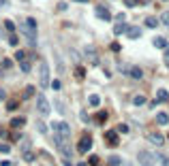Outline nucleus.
Segmentation results:
<instances>
[{"label":"nucleus","instance_id":"obj_1","mask_svg":"<svg viewBox=\"0 0 169 166\" xmlns=\"http://www.w3.org/2000/svg\"><path fill=\"white\" fill-rule=\"evenodd\" d=\"M39 85L41 87H49V64L45 60L39 62Z\"/></svg>","mask_w":169,"mask_h":166},{"label":"nucleus","instance_id":"obj_2","mask_svg":"<svg viewBox=\"0 0 169 166\" xmlns=\"http://www.w3.org/2000/svg\"><path fill=\"white\" fill-rule=\"evenodd\" d=\"M137 158H139V164L141 166H156V162H158L161 155H158V153H150V151H141Z\"/></svg>","mask_w":169,"mask_h":166},{"label":"nucleus","instance_id":"obj_3","mask_svg":"<svg viewBox=\"0 0 169 166\" xmlns=\"http://www.w3.org/2000/svg\"><path fill=\"white\" fill-rule=\"evenodd\" d=\"M37 111H39L41 115H49V111H51L49 100L43 96V94H37Z\"/></svg>","mask_w":169,"mask_h":166},{"label":"nucleus","instance_id":"obj_4","mask_svg":"<svg viewBox=\"0 0 169 166\" xmlns=\"http://www.w3.org/2000/svg\"><path fill=\"white\" fill-rule=\"evenodd\" d=\"M84 58L90 64H94V66L99 64V53H96V49L92 47V45H86V47H84Z\"/></svg>","mask_w":169,"mask_h":166},{"label":"nucleus","instance_id":"obj_5","mask_svg":"<svg viewBox=\"0 0 169 166\" xmlns=\"http://www.w3.org/2000/svg\"><path fill=\"white\" fill-rule=\"evenodd\" d=\"M51 130H56V132H60L62 136L71 138V126H69L66 122H54V124H51Z\"/></svg>","mask_w":169,"mask_h":166},{"label":"nucleus","instance_id":"obj_6","mask_svg":"<svg viewBox=\"0 0 169 166\" xmlns=\"http://www.w3.org/2000/svg\"><path fill=\"white\" fill-rule=\"evenodd\" d=\"M90 149H92V138L88 136V134H84L82 141H79V145H77V151L79 153H88Z\"/></svg>","mask_w":169,"mask_h":166},{"label":"nucleus","instance_id":"obj_7","mask_svg":"<svg viewBox=\"0 0 169 166\" xmlns=\"http://www.w3.org/2000/svg\"><path fill=\"white\" fill-rule=\"evenodd\" d=\"M94 13H96V17H99V19H103V21H109V19H111V13H109L107 6H96Z\"/></svg>","mask_w":169,"mask_h":166},{"label":"nucleus","instance_id":"obj_8","mask_svg":"<svg viewBox=\"0 0 169 166\" xmlns=\"http://www.w3.org/2000/svg\"><path fill=\"white\" fill-rule=\"evenodd\" d=\"M148 141L152 143V145H156V147H161V145H165V136H161L158 132H152L148 136Z\"/></svg>","mask_w":169,"mask_h":166},{"label":"nucleus","instance_id":"obj_9","mask_svg":"<svg viewBox=\"0 0 169 166\" xmlns=\"http://www.w3.org/2000/svg\"><path fill=\"white\" fill-rule=\"evenodd\" d=\"M20 28H26V30H34V32H37V19H34V17H26Z\"/></svg>","mask_w":169,"mask_h":166},{"label":"nucleus","instance_id":"obj_10","mask_svg":"<svg viewBox=\"0 0 169 166\" xmlns=\"http://www.w3.org/2000/svg\"><path fill=\"white\" fill-rule=\"evenodd\" d=\"M126 34H129V39H139V36H141V28L139 26H129Z\"/></svg>","mask_w":169,"mask_h":166},{"label":"nucleus","instance_id":"obj_11","mask_svg":"<svg viewBox=\"0 0 169 166\" xmlns=\"http://www.w3.org/2000/svg\"><path fill=\"white\" fill-rule=\"evenodd\" d=\"M30 147H32V141H30V138H26V136H22L20 138V151L26 153V151H30Z\"/></svg>","mask_w":169,"mask_h":166},{"label":"nucleus","instance_id":"obj_12","mask_svg":"<svg viewBox=\"0 0 169 166\" xmlns=\"http://www.w3.org/2000/svg\"><path fill=\"white\" fill-rule=\"evenodd\" d=\"M105 138H107V143L111 145V147H116L120 141H118V132H113V130H109L107 134H105Z\"/></svg>","mask_w":169,"mask_h":166},{"label":"nucleus","instance_id":"obj_13","mask_svg":"<svg viewBox=\"0 0 169 166\" xmlns=\"http://www.w3.org/2000/svg\"><path fill=\"white\" fill-rule=\"evenodd\" d=\"M126 28H129V26L124 24V21H116V26H113V34H116V36H120L122 32H126Z\"/></svg>","mask_w":169,"mask_h":166},{"label":"nucleus","instance_id":"obj_14","mask_svg":"<svg viewBox=\"0 0 169 166\" xmlns=\"http://www.w3.org/2000/svg\"><path fill=\"white\" fill-rule=\"evenodd\" d=\"M126 75H131L133 79H141V77H144V70H141V68H137V66H133V68H129V72H126Z\"/></svg>","mask_w":169,"mask_h":166},{"label":"nucleus","instance_id":"obj_15","mask_svg":"<svg viewBox=\"0 0 169 166\" xmlns=\"http://www.w3.org/2000/svg\"><path fill=\"white\" fill-rule=\"evenodd\" d=\"M167 100H169V94H167V89H163V87H161V89L156 92V102L161 104V102H167Z\"/></svg>","mask_w":169,"mask_h":166},{"label":"nucleus","instance_id":"obj_16","mask_svg":"<svg viewBox=\"0 0 169 166\" xmlns=\"http://www.w3.org/2000/svg\"><path fill=\"white\" fill-rule=\"evenodd\" d=\"M154 47L165 49V47H167V39H163V36H156V39H154Z\"/></svg>","mask_w":169,"mask_h":166},{"label":"nucleus","instance_id":"obj_17","mask_svg":"<svg viewBox=\"0 0 169 166\" xmlns=\"http://www.w3.org/2000/svg\"><path fill=\"white\" fill-rule=\"evenodd\" d=\"M24 124H26L24 117H13V119H11V128H22Z\"/></svg>","mask_w":169,"mask_h":166},{"label":"nucleus","instance_id":"obj_18","mask_svg":"<svg viewBox=\"0 0 169 166\" xmlns=\"http://www.w3.org/2000/svg\"><path fill=\"white\" fill-rule=\"evenodd\" d=\"M156 124H161V126L169 124V115H167V113H158V115H156Z\"/></svg>","mask_w":169,"mask_h":166},{"label":"nucleus","instance_id":"obj_19","mask_svg":"<svg viewBox=\"0 0 169 166\" xmlns=\"http://www.w3.org/2000/svg\"><path fill=\"white\" fill-rule=\"evenodd\" d=\"M133 104H135V107H144L146 104V96H135V98H133Z\"/></svg>","mask_w":169,"mask_h":166},{"label":"nucleus","instance_id":"obj_20","mask_svg":"<svg viewBox=\"0 0 169 166\" xmlns=\"http://www.w3.org/2000/svg\"><path fill=\"white\" fill-rule=\"evenodd\" d=\"M94 119H96V124H105V119H107V113H105V111H99Z\"/></svg>","mask_w":169,"mask_h":166},{"label":"nucleus","instance_id":"obj_21","mask_svg":"<svg viewBox=\"0 0 169 166\" xmlns=\"http://www.w3.org/2000/svg\"><path fill=\"white\" fill-rule=\"evenodd\" d=\"M20 68H22V72H26V75H28V72L32 70V66H30V62H26V60H24V62H20Z\"/></svg>","mask_w":169,"mask_h":166},{"label":"nucleus","instance_id":"obj_22","mask_svg":"<svg viewBox=\"0 0 169 166\" xmlns=\"http://www.w3.org/2000/svg\"><path fill=\"white\" fill-rule=\"evenodd\" d=\"M107 164H109V166H120V164H122V160L118 158V155H111V158L107 160Z\"/></svg>","mask_w":169,"mask_h":166},{"label":"nucleus","instance_id":"obj_23","mask_svg":"<svg viewBox=\"0 0 169 166\" xmlns=\"http://www.w3.org/2000/svg\"><path fill=\"white\" fill-rule=\"evenodd\" d=\"M88 102H90V107H99V102H101V98L96 96V94H92L90 98H88Z\"/></svg>","mask_w":169,"mask_h":166},{"label":"nucleus","instance_id":"obj_24","mask_svg":"<svg viewBox=\"0 0 169 166\" xmlns=\"http://www.w3.org/2000/svg\"><path fill=\"white\" fill-rule=\"evenodd\" d=\"M34 96V85H28L24 89V98H32Z\"/></svg>","mask_w":169,"mask_h":166},{"label":"nucleus","instance_id":"obj_25","mask_svg":"<svg viewBox=\"0 0 169 166\" xmlns=\"http://www.w3.org/2000/svg\"><path fill=\"white\" fill-rule=\"evenodd\" d=\"M146 26H148V28H156V26H158V19H156V17H148V19H146Z\"/></svg>","mask_w":169,"mask_h":166},{"label":"nucleus","instance_id":"obj_26","mask_svg":"<svg viewBox=\"0 0 169 166\" xmlns=\"http://www.w3.org/2000/svg\"><path fill=\"white\" fill-rule=\"evenodd\" d=\"M15 60H17V62H24V60H26V51L17 49V51H15Z\"/></svg>","mask_w":169,"mask_h":166},{"label":"nucleus","instance_id":"obj_27","mask_svg":"<svg viewBox=\"0 0 169 166\" xmlns=\"http://www.w3.org/2000/svg\"><path fill=\"white\" fill-rule=\"evenodd\" d=\"M37 132H41V134H45V132H47V126L43 124V122H37Z\"/></svg>","mask_w":169,"mask_h":166},{"label":"nucleus","instance_id":"obj_28","mask_svg":"<svg viewBox=\"0 0 169 166\" xmlns=\"http://www.w3.org/2000/svg\"><path fill=\"white\" fill-rule=\"evenodd\" d=\"M11 151V145L9 143H0V153H9Z\"/></svg>","mask_w":169,"mask_h":166},{"label":"nucleus","instance_id":"obj_29","mask_svg":"<svg viewBox=\"0 0 169 166\" xmlns=\"http://www.w3.org/2000/svg\"><path fill=\"white\" fill-rule=\"evenodd\" d=\"M24 160H26V162H34V153H32V151H26V153H24Z\"/></svg>","mask_w":169,"mask_h":166},{"label":"nucleus","instance_id":"obj_30","mask_svg":"<svg viewBox=\"0 0 169 166\" xmlns=\"http://www.w3.org/2000/svg\"><path fill=\"white\" fill-rule=\"evenodd\" d=\"M124 4H126L129 9H133V6H137V4H139V0H124Z\"/></svg>","mask_w":169,"mask_h":166},{"label":"nucleus","instance_id":"obj_31","mask_svg":"<svg viewBox=\"0 0 169 166\" xmlns=\"http://www.w3.org/2000/svg\"><path fill=\"white\" fill-rule=\"evenodd\" d=\"M54 58H56V62H58V72H60V75H62V72H64V66H62V62H60V58H58V55L54 53Z\"/></svg>","mask_w":169,"mask_h":166},{"label":"nucleus","instance_id":"obj_32","mask_svg":"<svg viewBox=\"0 0 169 166\" xmlns=\"http://www.w3.org/2000/svg\"><path fill=\"white\" fill-rule=\"evenodd\" d=\"M163 58H165V66L169 68V45L165 47V55H163Z\"/></svg>","mask_w":169,"mask_h":166},{"label":"nucleus","instance_id":"obj_33","mask_svg":"<svg viewBox=\"0 0 169 166\" xmlns=\"http://www.w3.org/2000/svg\"><path fill=\"white\" fill-rule=\"evenodd\" d=\"M158 160H161V164H163V166H169V158H167V155H161Z\"/></svg>","mask_w":169,"mask_h":166},{"label":"nucleus","instance_id":"obj_34","mask_svg":"<svg viewBox=\"0 0 169 166\" xmlns=\"http://www.w3.org/2000/svg\"><path fill=\"white\" fill-rule=\"evenodd\" d=\"M118 132H122V134H124V132H129V126H124V124H120V126H118Z\"/></svg>","mask_w":169,"mask_h":166},{"label":"nucleus","instance_id":"obj_35","mask_svg":"<svg viewBox=\"0 0 169 166\" xmlns=\"http://www.w3.org/2000/svg\"><path fill=\"white\" fill-rule=\"evenodd\" d=\"M9 43H11V45H13V47H15V45H17V43H20V41H17V36H15V34H11V39H9Z\"/></svg>","mask_w":169,"mask_h":166},{"label":"nucleus","instance_id":"obj_36","mask_svg":"<svg viewBox=\"0 0 169 166\" xmlns=\"http://www.w3.org/2000/svg\"><path fill=\"white\" fill-rule=\"evenodd\" d=\"M6 107H9V111H15V109H17V102H15V100H11Z\"/></svg>","mask_w":169,"mask_h":166},{"label":"nucleus","instance_id":"obj_37","mask_svg":"<svg viewBox=\"0 0 169 166\" xmlns=\"http://www.w3.org/2000/svg\"><path fill=\"white\" fill-rule=\"evenodd\" d=\"M4 26H6V30H11V32L15 30V26H13V21H4Z\"/></svg>","mask_w":169,"mask_h":166},{"label":"nucleus","instance_id":"obj_38","mask_svg":"<svg viewBox=\"0 0 169 166\" xmlns=\"http://www.w3.org/2000/svg\"><path fill=\"white\" fill-rule=\"evenodd\" d=\"M56 109L60 111V113H64V107H62V102H60V100H56Z\"/></svg>","mask_w":169,"mask_h":166},{"label":"nucleus","instance_id":"obj_39","mask_svg":"<svg viewBox=\"0 0 169 166\" xmlns=\"http://www.w3.org/2000/svg\"><path fill=\"white\" fill-rule=\"evenodd\" d=\"M90 164H92V166H99V158H96V155H92V158H90Z\"/></svg>","mask_w":169,"mask_h":166},{"label":"nucleus","instance_id":"obj_40","mask_svg":"<svg viewBox=\"0 0 169 166\" xmlns=\"http://www.w3.org/2000/svg\"><path fill=\"white\" fill-rule=\"evenodd\" d=\"M75 75H77L79 79H82V77H84V68H82V66H77V72H75Z\"/></svg>","mask_w":169,"mask_h":166},{"label":"nucleus","instance_id":"obj_41","mask_svg":"<svg viewBox=\"0 0 169 166\" xmlns=\"http://www.w3.org/2000/svg\"><path fill=\"white\" fill-rule=\"evenodd\" d=\"M51 89H60V81H58V79H56L54 83H51Z\"/></svg>","mask_w":169,"mask_h":166},{"label":"nucleus","instance_id":"obj_42","mask_svg":"<svg viewBox=\"0 0 169 166\" xmlns=\"http://www.w3.org/2000/svg\"><path fill=\"white\" fill-rule=\"evenodd\" d=\"M163 24H167V26H169V11L163 15Z\"/></svg>","mask_w":169,"mask_h":166},{"label":"nucleus","instance_id":"obj_43","mask_svg":"<svg viewBox=\"0 0 169 166\" xmlns=\"http://www.w3.org/2000/svg\"><path fill=\"white\" fill-rule=\"evenodd\" d=\"M126 17H124V13H120V15H116V21H124Z\"/></svg>","mask_w":169,"mask_h":166},{"label":"nucleus","instance_id":"obj_44","mask_svg":"<svg viewBox=\"0 0 169 166\" xmlns=\"http://www.w3.org/2000/svg\"><path fill=\"white\" fill-rule=\"evenodd\" d=\"M2 66L4 68H11V60H2Z\"/></svg>","mask_w":169,"mask_h":166},{"label":"nucleus","instance_id":"obj_45","mask_svg":"<svg viewBox=\"0 0 169 166\" xmlns=\"http://www.w3.org/2000/svg\"><path fill=\"white\" fill-rule=\"evenodd\" d=\"M9 6V0H0V9H6Z\"/></svg>","mask_w":169,"mask_h":166},{"label":"nucleus","instance_id":"obj_46","mask_svg":"<svg viewBox=\"0 0 169 166\" xmlns=\"http://www.w3.org/2000/svg\"><path fill=\"white\" fill-rule=\"evenodd\" d=\"M77 166H88V164H86V162H79V164H77Z\"/></svg>","mask_w":169,"mask_h":166},{"label":"nucleus","instance_id":"obj_47","mask_svg":"<svg viewBox=\"0 0 169 166\" xmlns=\"http://www.w3.org/2000/svg\"><path fill=\"white\" fill-rule=\"evenodd\" d=\"M75 2H88V0H75Z\"/></svg>","mask_w":169,"mask_h":166},{"label":"nucleus","instance_id":"obj_48","mask_svg":"<svg viewBox=\"0 0 169 166\" xmlns=\"http://www.w3.org/2000/svg\"><path fill=\"white\" fill-rule=\"evenodd\" d=\"M167 138H169V136H167Z\"/></svg>","mask_w":169,"mask_h":166}]
</instances>
